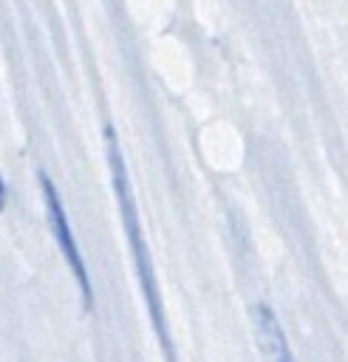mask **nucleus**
Instances as JSON below:
<instances>
[{
	"label": "nucleus",
	"instance_id": "1",
	"mask_svg": "<svg viewBox=\"0 0 348 362\" xmlns=\"http://www.w3.org/2000/svg\"><path fill=\"white\" fill-rule=\"evenodd\" d=\"M105 139H108V161H110V175H113V189H116V201H119V212H122V226H124V238L130 243L133 252V263L141 280V294L147 300V311L153 320V328L158 334V342L164 348V356L173 359V342L167 334V320H164V305H161V294H158V283H156V272L150 263V249L147 240L141 235V223H139V212L133 204V192H130V181H127V170H124V158L119 153L116 144V133L108 124L105 127Z\"/></svg>",
	"mask_w": 348,
	"mask_h": 362
},
{
	"label": "nucleus",
	"instance_id": "2",
	"mask_svg": "<svg viewBox=\"0 0 348 362\" xmlns=\"http://www.w3.org/2000/svg\"><path fill=\"white\" fill-rule=\"evenodd\" d=\"M40 178V189H42V201H45V212H48V226H51V235L65 257V263L71 266L74 277H76V286H79V297H82V305L91 311L93 308V288H91V280H88V269H85V260H82V252H79V243L74 238V229L68 223V215H65V206H62V198L54 187V181L48 178L45 170L37 173Z\"/></svg>",
	"mask_w": 348,
	"mask_h": 362
},
{
	"label": "nucleus",
	"instance_id": "3",
	"mask_svg": "<svg viewBox=\"0 0 348 362\" xmlns=\"http://www.w3.org/2000/svg\"><path fill=\"white\" fill-rule=\"evenodd\" d=\"M255 320H257V334H260V345L269 354V362H294V354L289 348V339L274 317V311L266 303L255 305Z\"/></svg>",
	"mask_w": 348,
	"mask_h": 362
}]
</instances>
